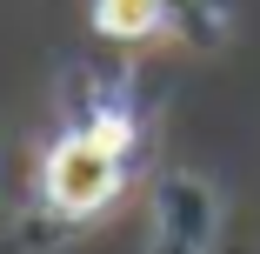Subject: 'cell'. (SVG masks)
<instances>
[{"instance_id":"1","label":"cell","mask_w":260,"mask_h":254,"mask_svg":"<svg viewBox=\"0 0 260 254\" xmlns=\"http://www.w3.org/2000/svg\"><path fill=\"white\" fill-rule=\"evenodd\" d=\"M127 187V147H114L107 134H93L87 121L67 127L40 161V201L60 221H93L107 201Z\"/></svg>"},{"instance_id":"2","label":"cell","mask_w":260,"mask_h":254,"mask_svg":"<svg viewBox=\"0 0 260 254\" xmlns=\"http://www.w3.org/2000/svg\"><path fill=\"white\" fill-rule=\"evenodd\" d=\"M214 221H220V208H214V187H207V181L174 174V181L160 187V241H167V247L207 254V247H214Z\"/></svg>"},{"instance_id":"3","label":"cell","mask_w":260,"mask_h":254,"mask_svg":"<svg viewBox=\"0 0 260 254\" xmlns=\"http://www.w3.org/2000/svg\"><path fill=\"white\" fill-rule=\"evenodd\" d=\"M174 27V0H93V34L100 40H153Z\"/></svg>"}]
</instances>
